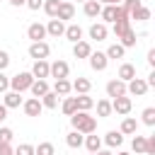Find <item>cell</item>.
<instances>
[{
    "label": "cell",
    "instance_id": "cell-49",
    "mask_svg": "<svg viewBox=\"0 0 155 155\" xmlns=\"http://www.w3.org/2000/svg\"><path fill=\"white\" fill-rule=\"evenodd\" d=\"M10 5H24V0H10Z\"/></svg>",
    "mask_w": 155,
    "mask_h": 155
},
{
    "label": "cell",
    "instance_id": "cell-18",
    "mask_svg": "<svg viewBox=\"0 0 155 155\" xmlns=\"http://www.w3.org/2000/svg\"><path fill=\"white\" fill-rule=\"evenodd\" d=\"M90 87H92V82H90L87 78H78V80L70 85V90H75L78 94H87V92H90Z\"/></svg>",
    "mask_w": 155,
    "mask_h": 155
},
{
    "label": "cell",
    "instance_id": "cell-29",
    "mask_svg": "<svg viewBox=\"0 0 155 155\" xmlns=\"http://www.w3.org/2000/svg\"><path fill=\"white\" fill-rule=\"evenodd\" d=\"M119 39H121V46H124V48L136 46V31H133V29H126V31H124Z\"/></svg>",
    "mask_w": 155,
    "mask_h": 155
},
{
    "label": "cell",
    "instance_id": "cell-33",
    "mask_svg": "<svg viewBox=\"0 0 155 155\" xmlns=\"http://www.w3.org/2000/svg\"><path fill=\"white\" fill-rule=\"evenodd\" d=\"M124 46L121 44H111L109 48H107V58H124Z\"/></svg>",
    "mask_w": 155,
    "mask_h": 155
},
{
    "label": "cell",
    "instance_id": "cell-43",
    "mask_svg": "<svg viewBox=\"0 0 155 155\" xmlns=\"http://www.w3.org/2000/svg\"><path fill=\"white\" fill-rule=\"evenodd\" d=\"M10 65V53L7 51H0V70H5Z\"/></svg>",
    "mask_w": 155,
    "mask_h": 155
},
{
    "label": "cell",
    "instance_id": "cell-30",
    "mask_svg": "<svg viewBox=\"0 0 155 155\" xmlns=\"http://www.w3.org/2000/svg\"><path fill=\"white\" fill-rule=\"evenodd\" d=\"M53 92H56V94H61V97H65V94L70 92V82H68L65 78L56 80V85H53Z\"/></svg>",
    "mask_w": 155,
    "mask_h": 155
},
{
    "label": "cell",
    "instance_id": "cell-20",
    "mask_svg": "<svg viewBox=\"0 0 155 155\" xmlns=\"http://www.w3.org/2000/svg\"><path fill=\"white\" fill-rule=\"evenodd\" d=\"M2 104H5L7 109H17V107L22 104V97H19V92H15V90H12V92H5V102H2Z\"/></svg>",
    "mask_w": 155,
    "mask_h": 155
},
{
    "label": "cell",
    "instance_id": "cell-45",
    "mask_svg": "<svg viewBox=\"0 0 155 155\" xmlns=\"http://www.w3.org/2000/svg\"><path fill=\"white\" fill-rule=\"evenodd\" d=\"M24 5H27L29 10H39V7L44 5V0H24Z\"/></svg>",
    "mask_w": 155,
    "mask_h": 155
},
{
    "label": "cell",
    "instance_id": "cell-12",
    "mask_svg": "<svg viewBox=\"0 0 155 155\" xmlns=\"http://www.w3.org/2000/svg\"><path fill=\"white\" fill-rule=\"evenodd\" d=\"M31 75H34L36 80H44V78H48V63H46V58H44V61H34Z\"/></svg>",
    "mask_w": 155,
    "mask_h": 155
},
{
    "label": "cell",
    "instance_id": "cell-52",
    "mask_svg": "<svg viewBox=\"0 0 155 155\" xmlns=\"http://www.w3.org/2000/svg\"><path fill=\"white\" fill-rule=\"evenodd\" d=\"M116 2H121V0H111V5H116Z\"/></svg>",
    "mask_w": 155,
    "mask_h": 155
},
{
    "label": "cell",
    "instance_id": "cell-4",
    "mask_svg": "<svg viewBox=\"0 0 155 155\" xmlns=\"http://www.w3.org/2000/svg\"><path fill=\"white\" fill-rule=\"evenodd\" d=\"M68 73H70V65H68L65 61H56V63H51V65H48V75H51V78H56V80L68 78Z\"/></svg>",
    "mask_w": 155,
    "mask_h": 155
},
{
    "label": "cell",
    "instance_id": "cell-39",
    "mask_svg": "<svg viewBox=\"0 0 155 155\" xmlns=\"http://www.w3.org/2000/svg\"><path fill=\"white\" fill-rule=\"evenodd\" d=\"M140 7V0H124V12L131 17V12H136Z\"/></svg>",
    "mask_w": 155,
    "mask_h": 155
},
{
    "label": "cell",
    "instance_id": "cell-46",
    "mask_svg": "<svg viewBox=\"0 0 155 155\" xmlns=\"http://www.w3.org/2000/svg\"><path fill=\"white\" fill-rule=\"evenodd\" d=\"M0 155H15V150L10 148V143H0Z\"/></svg>",
    "mask_w": 155,
    "mask_h": 155
},
{
    "label": "cell",
    "instance_id": "cell-36",
    "mask_svg": "<svg viewBox=\"0 0 155 155\" xmlns=\"http://www.w3.org/2000/svg\"><path fill=\"white\" fill-rule=\"evenodd\" d=\"M97 114L99 116H109L111 114V102L109 99H99L97 102Z\"/></svg>",
    "mask_w": 155,
    "mask_h": 155
},
{
    "label": "cell",
    "instance_id": "cell-7",
    "mask_svg": "<svg viewBox=\"0 0 155 155\" xmlns=\"http://www.w3.org/2000/svg\"><path fill=\"white\" fill-rule=\"evenodd\" d=\"M87 58H90V65H92V70H107V65H109V58H107V53H102V51H97V53H90Z\"/></svg>",
    "mask_w": 155,
    "mask_h": 155
},
{
    "label": "cell",
    "instance_id": "cell-53",
    "mask_svg": "<svg viewBox=\"0 0 155 155\" xmlns=\"http://www.w3.org/2000/svg\"><path fill=\"white\" fill-rule=\"evenodd\" d=\"M119 155H128V153H119Z\"/></svg>",
    "mask_w": 155,
    "mask_h": 155
},
{
    "label": "cell",
    "instance_id": "cell-44",
    "mask_svg": "<svg viewBox=\"0 0 155 155\" xmlns=\"http://www.w3.org/2000/svg\"><path fill=\"white\" fill-rule=\"evenodd\" d=\"M7 87H10V78L0 70V92H7Z\"/></svg>",
    "mask_w": 155,
    "mask_h": 155
},
{
    "label": "cell",
    "instance_id": "cell-25",
    "mask_svg": "<svg viewBox=\"0 0 155 155\" xmlns=\"http://www.w3.org/2000/svg\"><path fill=\"white\" fill-rule=\"evenodd\" d=\"M102 12V2H97V0H85V15L87 17H97Z\"/></svg>",
    "mask_w": 155,
    "mask_h": 155
},
{
    "label": "cell",
    "instance_id": "cell-54",
    "mask_svg": "<svg viewBox=\"0 0 155 155\" xmlns=\"http://www.w3.org/2000/svg\"><path fill=\"white\" fill-rule=\"evenodd\" d=\"M78 2H85V0H78Z\"/></svg>",
    "mask_w": 155,
    "mask_h": 155
},
{
    "label": "cell",
    "instance_id": "cell-14",
    "mask_svg": "<svg viewBox=\"0 0 155 155\" xmlns=\"http://www.w3.org/2000/svg\"><path fill=\"white\" fill-rule=\"evenodd\" d=\"M73 53H75V58H87L90 53H92V46L87 44V41H75V46H73Z\"/></svg>",
    "mask_w": 155,
    "mask_h": 155
},
{
    "label": "cell",
    "instance_id": "cell-50",
    "mask_svg": "<svg viewBox=\"0 0 155 155\" xmlns=\"http://www.w3.org/2000/svg\"><path fill=\"white\" fill-rule=\"evenodd\" d=\"M97 155H111L109 150H97Z\"/></svg>",
    "mask_w": 155,
    "mask_h": 155
},
{
    "label": "cell",
    "instance_id": "cell-19",
    "mask_svg": "<svg viewBox=\"0 0 155 155\" xmlns=\"http://www.w3.org/2000/svg\"><path fill=\"white\" fill-rule=\"evenodd\" d=\"M29 90H31V94H34V97H44V94L48 92V82H46V80H36V78H34V82H31V87H29Z\"/></svg>",
    "mask_w": 155,
    "mask_h": 155
},
{
    "label": "cell",
    "instance_id": "cell-35",
    "mask_svg": "<svg viewBox=\"0 0 155 155\" xmlns=\"http://www.w3.org/2000/svg\"><path fill=\"white\" fill-rule=\"evenodd\" d=\"M131 19H138V22H145V19H150V10L140 5V7L136 10V12H131Z\"/></svg>",
    "mask_w": 155,
    "mask_h": 155
},
{
    "label": "cell",
    "instance_id": "cell-34",
    "mask_svg": "<svg viewBox=\"0 0 155 155\" xmlns=\"http://www.w3.org/2000/svg\"><path fill=\"white\" fill-rule=\"evenodd\" d=\"M75 111H78L75 97H65V99H63V114H65V116H70V114H75Z\"/></svg>",
    "mask_w": 155,
    "mask_h": 155
},
{
    "label": "cell",
    "instance_id": "cell-37",
    "mask_svg": "<svg viewBox=\"0 0 155 155\" xmlns=\"http://www.w3.org/2000/svg\"><path fill=\"white\" fill-rule=\"evenodd\" d=\"M143 124H145V126H155V109H153V107L143 109Z\"/></svg>",
    "mask_w": 155,
    "mask_h": 155
},
{
    "label": "cell",
    "instance_id": "cell-2",
    "mask_svg": "<svg viewBox=\"0 0 155 155\" xmlns=\"http://www.w3.org/2000/svg\"><path fill=\"white\" fill-rule=\"evenodd\" d=\"M31 82H34V75L31 73H17L15 78H10V87L15 90V92H24V90H29L31 87Z\"/></svg>",
    "mask_w": 155,
    "mask_h": 155
},
{
    "label": "cell",
    "instance_id": "cell-23",
    "mask_svg": "<svg viewBox=\"0 0 155 155\" xmlns=\"http://www.w3.org/2000/svg\"><path fill=\"white\" fill-rule=\"evenodd\" d=\"M75 104H78V111H87V109L94 107V99L87 97V94H78V97H75Z\"/></svg>",
    "mask_w": 155,
    "mask_h": 155
},
{
    "label": "cell",
    "instance_id": "cell-22",
    "mask_svg": "<svg viewBox=\"0 0 155 155\" xmlns=\"http://www.w3.org/2000/svg\"><path fill=\"white\" fill-rule=\"evenodd\" d=\"M82 143H85V148H87L90 153H97V150L102 148V138H99V136H94V133H87V138H85Z\"/></svg>",
    "mask_w": 155,
    "mask_h": 155
},
{
    "label": "cell",
    "instance_id": "cell-38",
    "mask_svg": "<svg viewBox=\"0 0 155 155\" xmlns=\"http://www.w3.org/2000/svg\"><path fill=\"white\" fill-rule=\"evenodd\" d=\"M131 145H133L136 153H143V155H145V138H143V136H133V143H131Z\"/></svg>",
    "mask_w": 155,
    "mask_h": 155
},
{
    "label": "cell",
    "instance_id": "cell-40",
    "mask_svg": "<svg viewBox=\"0 0 155 155\" xmlns=\"http://www.w3.org/2000/svg\"><path fill=\"white\" fill-rule=\"evenodd\" d=\"M15 155H34V145H29V143H22V145L15 150Z\"/></svg>",
    "mask_w": 155,
    "mask_h": 155
},
{
    "label": "cell",
    "instance_id": "cell-48",
    "mask_svg": "<svg viewBox=\"0 0 155 155\" xmlns=\"http://www.w3.org/2000/svg\"><path fill=\"white\" fill-rule=\"evenodd\" d=\"M5 119H7V107L0 104V121H5Z\"/></svg>",
    "mask_w": 155,
    "mask_h": 155
},
{
    "label": "cell",
    "instance_id": "cell-31",
    "mask_svg": "<svg viewBox=\"0 0 155 155\" xmlns=\"http://www.w3.org/2000/svg\"><path fill=\"white\" fill-rule=\"evenodd\" d=\"M41 7H44V12H46L48 17H56V15H58V7H61V0H46Z\"/></svg>",
    "mask_w": 155,
    "mask_h": 155
},
{
    "label": "cell",
    "instance_id": "cell-13",
    "mask_svg": "<svg viewBox=\"0 0 155 155\" xmlns=\"http://www.w3.org/2000/svg\"><path fill=\"white\" fill-rule=\"evenodd\" d=\"M73 15H75V7H73L70 2H63V0H61V7H58V15H56V19L65 22V19H73Z\"/></svg>",
    "mask_w": 155,
    "mask_h": 155
},
{
    "label": "cell",
    "instance_id": "cell-6",
    "mask_svg": "<svg viewBox=\"0 0 155 155\" xmlns=\"http://www.w3.org/2000/svg\"><path fill=\"white\" fill-rule=\"evenodd\" d=\"M126 92H131V94H136V97H143V94L148 92V82L140 80V78H133V80H128Z\"/></svg>",
    "mask_w": 155,
    "mask_h": 155
},
{
    "label": "cell",
    "instance_id": "cell-26",
    "mask_svg": "<svg viewBox=\"0 0 155 155\" xmlns=\"http://www.w3.org/2000/svg\"><path fill=\"white\" fill-rule=\"evenodd\" d=\"M102 19L104 22H114L116 19V15H119V5H107V7H102Z\"/></svg>",
    "mask_w": 155,
    "mask_h": 155
},
{
    "label": "cell",
    "instance_id": "cell-27",
    "mask_svg": "<svg viewBox=\"0 0 155 155\" xmlns=\"http://www.w3.org/2000/svg\"><path fill=\"white\" fill-rule=\"evenodd\" d=\"M41 107H46V109H56V107H58V94L48 90V92L41 97Z\"/></svg>",
    "mask_w": 155,
    "mask_h": 155
},
{
    "label": "cell",
    "instance_id": "cell-8",
    "mask_svg": "<svg viewBox=\"0 0 155 155\" xmlns=\"http://www.w3.org/2000/svg\"><path fill=\"white\" fill-rule=\"evenodd\" d=\"M107 94H109L111 99L126 94V82H124V80H109V82H107Z\"/></svg>",
    "mask_w": 155,
    "mask_h": 155
},
{
    "label": "cell",
    "instance_id": "cell-5",
    "mask_svg": "<svg viewBox=\"0 0 155 155\" xmlns=\"http://www.w3.org/2000/svg\"><path fill=\"white\" fill-rule=\"evenodd\" d=\"M111 111H116V114H128L131 111V97H126V94H121V97H114L111 99Z\"/></svg>",
    "mask_w": 155,
    "mask_h": 155
},
{
    "label": "cell",
    "instance_id": "cell-10",
    "mask_svg": "<svg viewBox=\"0 0 155 155\" xmlns=\"http://www.w3.org/2000/svg\"><path fill=\"white\" fill-rule=\"evenodd\" d=\"M27 36H29L31 41H41V39L46 36V27H44V24H39V22H34V24H29V27H27Z\"/></svg>",
    "mask_w": 155,
    "mask_h": 155
},
{
    "label": "cell",
    "instance_id": "cell-21",
    "mask_svg": "<svg viewBox=\"0 0 155 155\" xmlns=\"http://www.w3.org/2000/svg\"><path fill=\"white\" fill-rule=\"evenodd\" d=\"M104 143H107L109 148H119V145L124 143V133H121V131H109L107 138H104Z\"/></svg>",
    "mask_w": 155,
    "mask_h": 155
},
{
    "label": "cell",
    "instance_id": "cell-3",
    "mask_svg": "<svg viewBox=\"0 0 155 155\" xmlns=\"http://www.w3.org/2000/svg\"><path fill=\"white\" fill-rule=\"evenodd\" d=\"M48 53H51V48H48L46 41H31V46H29V56H31L34 61H44Z\"/></svg>",
    "mask_w": 155,
    "mask_h": 155
},
{
    "label": "cell",
    "instance_id": "cell-1",
    "mask_svg": "<svg viewBox=\"0 0 155 155\" xmlns=\"http://www.w3.org/2000/svg\"><path fill=\"white\" fill-rule=\"evenodd\" d=\"M70 124H73L75 131H80V133H85V136L97 131V119L90 116L87 111H75V114H70Z\"/></svg>",
    "mask_w": 155,
    "mask_h": 155
},
{
    "label": "cell",
    "instance_id": "cell-47",
    "mask_svg": "<svg viewBox=\"0 0 155 155\" xmlns=\"http://www.w3.org/2000/svg\"><path fill=\"white\" fill-rule=\"evenodd\" d=\"M148 65H155V48L148 51Z\"/></svg>",
    "mask_w": 155,
    "mask_h": 155
},
{
    "label": "cell",
    "instance_id": "cell-32",
    "mask_svg": "<svg viewBox=\"0 0 155 155\" xmlns=\"http://www.w3.org/2000/svg\"><path fill=\"white\" fill-rule=\"evenodd\" d=\"M34 155H56V148H53V143H39L34 148Z\"/></svg>",
    "mask_w": 155,
    "mask_h": 155
},
{
    "label": "cell",
    "instance_id": "cell-11",
    "mask_svg": "<svg viewBox=\"0 0 155 155\" xmlns=\"http://www.w3.org/2000/svg\"><path fill=\"white\" fill-rule=\"evenodd\" d=\"M63 31H65V24H63L61 19H56V17L46 24V34H51V36H56V39H58V36H63Z\"/></svg>",
    "mask_w": 155,
    "mask_h": 155
},
{
    "label": "cell",
    "instance_id": "cell-28",
    "mask_svg": "<svg viewBox=\"0 0 155 155\" xmlns=\"http://www.w3.org/2000/svg\"><path fill=\"white\" fill-rule=\"evenodd\" d=\"M136 131H138V121H136V119H131V116H126V119L121 121V133L131 136V133H136Z\"/></svg>",
    "mask_w": 155,
    "mask_h": 155
},
{
    "label": "cell",
    "instance_id": "cell-51",
    "mask_svg": "<svg viewBox=\"0 0 155 155\" xmlns=\"http://www.w3.org/2000/svg\"><path fill=\"white\" fill-rule=\"evenodd\" d=\"M97 2H104V5H111V0H97Z\"/></svg>",
    "mask_w": 155,
    "mask_h": 155
},
{
    "label": "cell",
    "instance_id": "cell-17",
    "mask_svg": "<svg viewBox=\"0 0 155 155\" xmlns=\"http://www.w3.org/2000/svg\"><path fill=\"white\" fill-rule=\"evenodd\" d=\"M133 78H136V68H133L131 63H121V68H119V80L128 82V80H133Z\"/></svg>",
    "mask_w": 155,
    "mask_h": 155
},
{
    "label": "cell",
    "instance_id": "cell-42",
    "mask_svg": "<svg viewBox=\"0 0 155 155\" xmlns=\"http://www.w3.org/2000/svg\"><path fill=\"white\" fill-rule=\"evenodd\" d=\"M12 128H0V143H10L12 140Z\"/></svg>",
    "mask_w": 155,
    "mask_h": 155
},
{
    "label": "cell",
    "instance_id": "cell-55",
    "mask_svg": "<svg viewBox=\"0 0 155 155\" xmlns=\"http://www.w3.org/2000/svg\"><path fill=\"white\" fill-rule=\"evenodd\" d=\"M90 155H97V153H90Z\"/></svg>",
    "mask_w": 155,
    "mask_h": 155
},
{
    "label": "cell",
    "instance_id": "cell-16",
    "mask_svg": "<svg viewBox=\"0 0 155 155\" xmlns=\"http://www.w3.org/2000/svg\"><path fill=\"white\" fill-rule=\"evenodd\" d=\"M63 36H65L68 41H73V44H75V41H80V39H82V29H80L78 24H70V27H65Z\"/></svg>",
    "mask_w": 155,
    "mask_h": 155
},
{
    "label": "cell",
    "instance_id": "cell-9",
    "mask_svg": "<svg viewBox=\"0 0 155 155\" xmlns=\"http://www.w3.org/2000/svg\"><path fill=\"white\" fill-rule=\"evenodd\" d=\"M22 107H24V114H27V116H39V114H41V109H44L39 97H31V99H27Z\"/></svg>",
    "mask_w": 155,
    "mask_h": 155
},
{
    "label": "cell",
    "instance_id": "cell-24",
    "mask_svg": "<svg viewBox=\"0 0 155 155\" xmlns=\"http://www.w3.org/2000/svg\"><path fill=\"white\" fill-rule=\"evenodd\" d=\"M82 140H85V138H82V133H80V131H75V128H73V131L65 136L68 148H80V145H82Z\"/></svg>",
    "mask_w": 155,
    "mask_h": 155
},
{
    "label": "cell",
    "instance_id": "cell-15",
    "mask_svg": "<svg viewBox=\"0 0 155 155\" xmlns=\"http://www.w3.org/2000/svg\"><path fill=\"white\" fill-rule=\"evenodd\" d=\"M90 39H97V41H104L107 39V24H92L90 27Z\"/></svg>",
    "mask_w": 155,
    "mask_h": 155
},
{
    "label": "cell",
    "instance_id": "cell-41",
    "mask_svg": "<svg viewBox=\"0 0 155 155\" xmlns=\"http://www.w3.org/2000/svg\"><path fill=\"white\" fill-rule=\"evenodd\" d=\"M145 155H155V136L145 138Z\"/></svg>",
    "mask_w": 155,
    "mask_h": 155
}]
</instances>
